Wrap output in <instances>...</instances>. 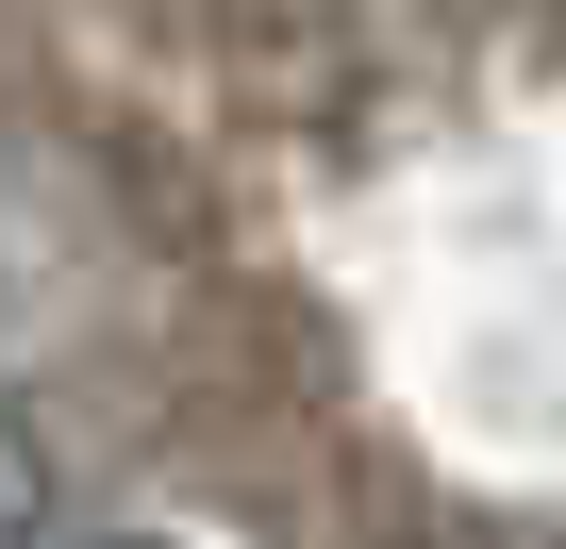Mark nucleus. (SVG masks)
I'll return each mask as SVG.
<instances>
[{
  "instance_id": "f257e3e1",
  "label": "nucleus",
  "mask_w": 566,
  "mask_h": 549,
  "mask_svg": "<svg viewBox=\"0 0 566 549\" xmlns=\"http://www.w3.org/2000/svg\"><path fill=\"white\" fill-rule=\"evenodd\" d=\"M34 516H51V466H34L18 416H0V549H34Z\"/></svg>"
}]
</instances>
